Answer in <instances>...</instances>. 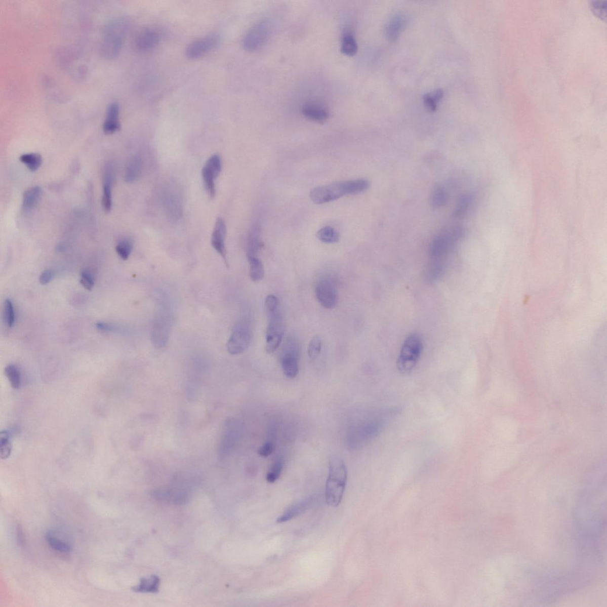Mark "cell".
I'll return each mask as SVG.
<instances>
[{
  "label": "cell",
  "mask_w": 607,
  "mask_h": 607,
  "mask_svg": "<svg viewBox=\"0 0 607 607\" xmlns=\"http://www.w3.org/2000/svg\"><path fill=\"white\" fill-rule=\"evenodd\" d=\"M369 182L362 179L338 182L312 189L310 197L312 202L315 204H324L346 195L363 192L369 189Z\"/></svg>",
  "instance_id": "1"
},
{
  "label": "cell",
  "mask_w": 607,
  "mask_h": 607,
  "mask_svg": "<svg viewBox=\"0 0 607 607\" xmlns=\"http://www.w3.org/2000/svg\"><path fill=\"white\" fill-rule=\"evenodd\" d=\"M131 23L127 17H119L110 21L104 27L100 54L106 59H113L119 55L130 29Z\"/></svg>",
  "instance_id": "2"
},
{
  "label": "cell",
  "mask_w": 607,
  "mask_h": 607,
  "mask_svg": "<svg viewBox=\"0 0 607 607\" xmlns=\"http://www.w3.org/2000/svg\"><path fill=\"white\" fill-rule=\"evenodd\" d=\"M463 230L459 227L454 228L449 234L438 235L430 245L429 255L430 263L428 271L429 277L436 278L446 264L447 255L452 246L462 235Z\"/></svg>",
  "instance_id": "3"
},
{
  "label": "cell",
  "mask_w": 607,
  "mask_h": 607,
  "mask_svg": "<svg viewBox=\"0 0 607 607\" xmlns=\"http://www.w3.org/2000/svg\"><path fill=\"white\" fill-rule=\"evenodd\" d=\"M348 472L344 461L338 457H333L329 462V475L326 485V501L333 507L342 501L346 488Z\"/></svg>",
  "instance_id": "4"
},
{
  "label": "cell",
  "mask_w": 607,
  "mask_h": 607,
  "mask_svg": "<svg viewBox=\"0 0 607 607\" xmlns=\"http://www.w3.org/2000/svg\"><path fill=\"white\" fill-rule=\"evenodd\" d=\"M423 349L422 339L418 334L410 335L402 345L397 367L403 374L411 373L417 364Z\"/></svg>",
  "instance_id": "5"
},
{
  "label": "cell",
  "mask_w": 607,
  "mask_h": 607,
  "mask_svg": "<svg viewBox=\"0 0 607 607\" xmlns=\"http://www.w3.org/2000/svg\"><path fill=\"white\" fill-rule=\"evenodd\" d=\"M252 331L248 320L242 319L235 325L227 343L231 355H239L247 350L252 342Z\"/></svg>",
  "instance_id": "6"
},
{
  "label": "cell",
  "mask_w": 607,
  "mask_h": 607,
  "mask_svg": "<svg viewBox=\"0 0 607 607\" xmlns=\"http://www.w3.org/2000/svg\"><path fill=\"white\" fill-rule=\"evenodd\" d=\"M172 328V317L166 310L159 313L152 322L151 331L152 343L156 348L167 345Z\"/></svg>",
  "instance_id": "7"
},
{
  "label": "cell",
  "mask_w": 607,
  "mask_h": 607,
  "mask_svg": "<svg viewBox=\"0 0 607 607\" xmlns=\"http://www.w3.org/2000/svg\"><path fill=\"white\" fill-rule=\"evenodd\" d=\"M221 170L222 160L218 154H214L208 158L202 169L204 188L211 199L216 196V180L220 175Z\"/></svg>",
  "instance_id": "8"
},
{
  "label": "cell",
  "mask_w": 607,
  "mask_h": 607,
  "mask_svg": "<svg viewBox=\"0 0 607 607\" xmlns=\"http://www.w3.org/2000/svg\"><path fill=\"white\" fill-rule=\"evenodd\" d=\"M269 23L267 20L260 21L246 34L242 41L245 50L253 51L264 45L270 34Z\"/></svg>",
  "instance_id": "9"
},
{
  "label": "cell",
  "mask_w": 607,
  "mask_h": 607,
  "mask_svg": "<svg viewBox=\"0 0 607 607\" xmlns=\"http://www.w3.org/2000/svg\"><path fill=\"white\" fill-rule=\"evenodd\" d=\"M220 40L217 34L213 33L194 41L186 48V57L192 60L203 57L216 48Z\"/></svg>",
  "instance_id": "10"
},
{
  "label": "cell",
  "mask_w": 607,
  "mask_h": 607,
  "mask_svg": "<svg viewBox=\"0 0 607 607\" xmlns=\"http://www.w3.org/2000/svg\"><path fill=\"white\" fill-rule=\"evenodd\" d=\"M298 356L299 349L297 343L294 339L289 340L284 349L281 363L284 374L290 379L296 377L299 372Z\"/></svg>",
  "instance_id": "11"
},
{
  "label": "cell",
  "mask_w": 607,
  "mask_h": 607,
  "mask_svg": "<svg viewBox=\"0 0 607 607\" xmlns=\"http://www.w3.org/2000/svg\"><path fill=\"white\" fill-rule=\"evenodd\" d=\"M315 293L318 303L326 309H332L338 304L337 291L334 283L330 279L320 280L315 287Z\"/></svg>",
  "instance_id": "12"
},
{
  "label": "cell",
  "mask_w": 607,
  "mask_h": 607,
  "mask_svg": "<svg viewBox=\"0 0 607 607\" xmlns=\"http://www.w3.org/2000/svg\"><path fill=\"white\" fill-rule=\"evenodd\" d=\"M161 39V33L158 30L148 27L141 30L135 40V48L141 52H147L157 45Z\"/></svg>",
  "instance_id": "13"
},
{
  "label": "cell",
  "mask_w": 607,
  "mask_h": 607,
  "mask_svg": "<svg viewBox=\"0 0 607 607\" xmlns=\"http://www.w3.org/2000/svg\"><path fill=\"white\" fill-rule=\"evenodd\" d=\"M227 228L224 221L221 218H217L211 235V245L221 258L225 265L228 266L225 241L226 237Z\"/></svg>",
  "instance_id": "14"
},
{
  "label": "cell",
  "mask_w": 607,
  "mask_h": 607,
  "mask_svg": "<svg viewBox=\"0 0 607 607\" xmlns=\"http://www.w3.org/2000/svg\"><path fill=\"white\" fill-rule=\"evenodd\" d=\"M302 113L308 119L318 123H325L329 117L327 106L317 102H310L305 104L302 109Z\"/></svg>",
  "instance_id": "15"
},
{
  "label": "cell",
  "mask_w": 607,
  "mask_h": 607,
  "mask_svg": "<svg viewBox=\"0 0 607 607\" xmlns=\"http://www.w3.org/2000/svg\"><path fill=\"white\" fill-rule=\"evenodd\" d=\"M315 501H316V498L315 496H311V497L296 503L288 509L287 511L284 512L282 515L277 518V522H286L297 517V516L302 514L312 507L315 504Z\"/></svg>",
  "instance_id": "16"
},
{
  "label": "cell",
  "mask_w": 607,
  "mask_h": 607,
  "mask_svg": "<svg viewBox=\"0 0 607 607\" xmlns=\"http://www.w3.org/2000/svg\"><path fill=\"white\" fill-rule=\"evenodd\" d=\"M119 113L118 104L114 102L110 104L107 109L105 120L103 125L104 133L112 135L120 130Z\"/></svg>",
  "instance_id": "17"
},
{
  "label": "cell",
  "mask_w": 607,
  "mask_h": 607,
  "mask_svg": "<svg viewBox=\"0 0 607 607\" xmlns=\"http://www.w3.org/2000/svg\"><path fill=\"white\" fill-rule=\"evenodd\" d=\"M145 166V160L143 155L137 154L128 161L125 172V180L132 183L140 178L143 174Z\"/></svg>",
  "instance_id": "18"
},
{
  "label": "cell",
  "mask_w": 607,
  "mask_h": 607,
  "mask_svg": "<svg viewBox=\"0 0 607 607\" xmlns=\"http://www.w3.org/2000/svg\"><path fill=\"white\" fill-rule=\"evenodd\" d=\"M166 192L163 197V204L165 206L168 216L169 215L173 219H178L182 212L180 197L175 190L169 189Z\"/></svg>",
  "instance_id": "19"
},
{
  "label": "cell",
  "mask_w": 607,
  "mask_h": 607,
  "mask_svg": "<svg viewBox=\"0 0 607 607\" xmlns=\"http://www.w3.org/2000/svg\"><path fill=\"white\" fill-rule=\"evenodd\" d=\"M262 247L261 228L258 224H255L253 225L248 235L246 251L248 259L258 257V252Z\"/></svg>",
  "instance_id": "20"
},
{
  "label": "cell",
  "mask_w": 607,
  "mask_h": 607,
  "mask_svg": "<svg viewBox=\"0 0 607 607\" xmlns=\"http://www.w3.org/2000/svg\"><path fill=\"white\" fill-rule=\"evenodd\" d=\"M407 17L401 13H397L387 24L386 32L388 39L396 40L402 30L407 25Z\"/></svg>",
  "instance_id": "21"
},
{
  "label": "cell",
  "mask_w": 607,
  "mask_h": 607,
  "mask_svg": "<svg viewBox=\"0 0 607 607\" xmlns=\"http://www.w3.org/2000/svg\"><path fill=\"white\" fill-rule=\"evenodd\" d=\"M42 195V189L39 186L31 187L23 193L22 208L23 211L28 212L32 210L39 202Z\"/></svg>",
  "instance_id": "22"
},
{
  "label": "cell",
  "mask_w": 607,
  "mask_h": 607,
  "mask_svg": "<svg viewBox=\"0 0 607 607\" xmlns=\"http://www.w3.org/2000/svg\"><path fill=\"white\" fill-rule=\"evenodd\" d=\"M249 263V275L253 281L258 282L263 279L265 276V269L262 262L258 257L248 259Z\"/></svg>",
  "instance_id": "23"
},
{
  "label": "cell",
  "mask_w": 607,
  "mask_h": 607,
  "mask_svg": "<svg viewBox=\"0 0 607 607\" xmlns=\"http://www.w3.org/2000/svg\"><path fill=\"white\" fill-rule=\"evenodd\" d=\"M358 48L355 37L351 33L346 32L343 34L341 43V52L343 54L353 56L358 51Z\"/></svg>",
  "instance_id": "24"
},
{
  "label": "cell",
  "mask_w": 607,
  "mask_h": 607,
  "mask_svg": "<svg viewBox=\"0 0 607 607\" xmlns=\"http://www.w3.org/2000/svg\"><path fill=\"white\" fill-rule=\"evenodd\" d=\"M19 159L31 172L37 171L43 164V157L35 152L22 154Z\"/></svg>",
  "instance_id": "25"
},
{
  "label": "cell",
  "mask_w": 607,
  "mask_h": 607,
  "mask_svg": "<svg viewBox=\"0 0 607 607\" xmlns=\"http://www.w3.org/2000/svg\"><path fill=\"white\" fill-rule=\"evenodd\" d=\"M443 96L442 89H438L431 93H426L424 96V103L426 109L431 112H434L437 109V105Z\"/></svg>",
  "instance_id": "26"
},
{
  "label": "cell",
  "mask_w": 607,
  "mask_h": 607,
  "mask_svg": "<svg viewBox=\"0 0 607 607\" xmlns=\"http://www.w3.org/2000/svg\"><path fill=\"white\" fill-rule=\"evenodd\" d=\"M317 237L325 244H336L339 240V235L335 229L331 227H325L317 232Z\"/></svg>",
  "instance_id": "27"
},
{
  "label": "cell",
  "mask_w": 607,
  "mask_h": 607,
  "mask_svg": "<svg viewBox=\"0 0 607 607\" xmlns=\"http://www.w3.org/2000/svg\"><path fill=\"white\" fill-rule=\"evenodd\" d=\"M5 374L12 387L18 389L22 385V377L19 369L15 365L10 364L5 369Z\"/></svg>",
  "instance_id": "28"
},
{
  "label": "cell",
  "mask_w": 607,
  "mask_h": 607,
  "mask_svg": "<svg viewBox=\"0 0 607 607\" xmlns=\"http://www.w3.org/2000/svg\"><path fill=\"white\" fill-rule=\"evenodd\" d=\"M113 183L103 182L102 207L104 211L109 213L112 208V186Z\"/></svg>",
  "instance_id": "29"
},
{
  "label": "cell",
  "mask_w": 607,
  "mask_h": 607,
  "mask_svg": "<svg viewBox=\"0 0 607 607\" xmlns=\"http://www.w3.org/2000/svg\"><path fill=\"white\" fill-rule=\"evenodd\" d=\"M10 439L9 432L7 431L1 432L0 433V457L3 460L8 459L11 455L12 447Z\"/></svg>",
  "instance_id": "30"
},
{
  "label": "cell",
  "mask_w": 607,
  "mask_h": 607,
  "mask_svg": "<svg viewBox=\"0 0 607 607\" xmlns=\"http://www.w3.org/2000/svg\"><path fill=\"white\" fill-rule=\"evenodd\" d=\"M46 539L52 549L59 553L67 554L71 550L70 546L67 543L56 538L50 533H47Z\"/></svg>",
  "instance_id": "31"
},
{
  "label": "cell",
  "mask_w": 607,
  "mask_h": 607,
  "mask_svg": "<svg viewBox=\"0 0 607 607\" xmlns=\"http://www.w3.org/2000/svg\"><path fill=\"white\" fill-rule=\"evenodd\" d=\"M448 200V195L444 189L438 186L433 189L431 197L433 207L439 208L445 206Z\"/></svg>",
  "instance_id": "32"
},
{
  "label": "cell",
  "mask_w": 607,
  "mask_h": 607,
  "mask_svg": "<svg viewBox=\"0 0 607 607\" xmlns=\"http://www.w3.org/2000/svg\"><path fill=\"white\" fill-rule=\"evenodd\" d=\"M159 580L157 577H152L151 578L143 579L140 585L133 588L135 592H155L158 589Z\"/></svg>",
  "instance_id": "33"
},
{
  "label": "cell",
  "mask_w": 607,
  "mask_h": 607,
  "mask_svg": "<svg viewBox=\"0 0 607 607\" xmlns=\"http://www.w3.org/2000/svg\"><path fill=\"white\" fill-rule=\"evenodd\" d=\"M284 467V461L281 458L275 460L267 473L266 479L270 483H273L279 478Z\"/></svg>",
  "instance_id": "34"
},
{
  "label": "cell",
  "mask_w": 607,
  "mask_h": 607,
  "mask_svg": "<svg viewBox=\"0 0 607 607\" xmlns=\"http://www.w3.org/2000/svg\"><path fill=\"white\" fill-rule=\"evenodd\" d=\"M471 203V197L470 195H464L460 197L454 210V216L459 218L463 217L469 209Z\"/></svg>",
  "instance_id": "35"
},
{
  "label": "cell",
  "mask_w": 607,
  "mask_h": 607,
  "mask_svg": "<svg viewBox=\"0 0 607 607\" xmlns=\"http://www.w3.org/2000/svg\"><path fill=\"white\" fill-rule=\"evenodd\" d=\"M133 248V242L128 239H123L116 245V251L121 259L127 261L129 258Z\"/></svg>",
  "instance_id": "36"
},
{
  "label": "cell",
  "mask_w": 607,
  "mask_h": 607,
  "mask_svg": "<svg viewBox=\"0 0 607 607\" xmlns=\"http://www.w3.org/2000/svg\"><path fill=\"white\" fill-rule=\"evenodd\" d=\"M321 346V339L319 336H314L312 338L308 348V355L311 359L314 360L320 355Z\"/></svg>",
  "instance_id": "37"
},
{
  "label": "cell",
  "mask_w": 607,
  "mask_h": 607,
  "mask_svg": "<svg viewBox=\"0 0 607 607\" xmlns=\"http://www.w3.org/2000/svg\"><path fill=\"white\" fill-rule=\"evenodd\" d=\"M4 317L7 326L11 328L15 323V312L11 300L7 299L5 301L4 307Z\"/></svg>",
  "instance_id": "38"
},
{
  "label": "cell",
  "mask_w": 607,
  "mask_h": 607,
  "mask_svg": "<svg viewBox=\"0 0 607 607\" xmlns=\"http://www.w3.org/2000/svg\"><path fill=\"white\" fill-rule=\"evenodd\" d=\"M591 8L595 15L601 20H605L606 16V3L605 2H594L591 3Z\"/></svg>",
  "instance_id": "39"
},
{
  "label": "cell",
  "mask_w": 607,
  "mask_h": 607,
  "mask_svg": "<svg viewBox=\"0 0 607 607\" xmlns=\"http://www.w3.org/2000/svg\"><path fill=\"white\" fill-rule=\"evenodd\" d=\"M80 282L85 289L89 291L92 290L95 286L93 277L88 272L84 271L82 272Z\"/></svg>",
  "instance_id": "40"
},
{
  "label": "cell",
  "mask_w": 607,
  "mask_h": 607,
  "mask_svg": "<svg viewBox=\"0 0 607 607\" xmlns=\"http://www.w3.org/2000/svg\"><path fill=\"white\" fill-rule=\"evenodd\" d=\"M279 300L274 295L270 294L267 296L265 300L266 307L270 313H274L278 307Z\"/></svg>",
  "instance_id": "41"
},
{
  "label": "cell",
  "mask_w": 607,
  "mask_h": 607,
  "mask_svg": "<svg viewBox=\"0 0 607 607\" xmlns=\"http://www.w3.org/2000/svg\"><path fill=\"white\" fill-rule=\"evenodd\" d=\"M273 446L271 442H266L258 450V454L263 457H269L273 452Z\"/></svg>",
  "instance_id": "42"
},
{
  "label": "cell",
  "mask_w": 607,
  "mask_h": 607,
  "mask_svg": "<svg viewBox=\"0 0 607 607\" xmlns=\"http://www.w3.org/2000/svg\"><path fill=\"white\" fill-rule=\"evenodd\" d=\"M54 276V272L50 270H45L41 274L39 277V282L42 285H46L53 280Z\"/></svg>",
  "instance_id": "43"
},
{
  "label": "cell",
  "mask_w": 607,
  "mask_h": 607,
  "mask_svg": "<svg viewBox=\"0 0 607 607\" xmlns=\"http://www.w3.org/2000/svg\"><path fill=\"white\" fill-rule=\"evenodd\" d=\"M96 328L103 332H112L115 330V328L113 326L101 322L96 324Z\"/></svg>",
  "instance_id": "44"
},
{
  "label": "cell",
  "mask_w": 607,
  "mask_h": 607,
  "mask_svg": "<svg viewBox=\"0 0 607 607\" xmlns=\"http://www.w3.org/2000/svg\"><path fill=\"white\" fill-rule=\"evenodd\" d=\"M17 540H18V542H19L20 545H21L22 546H23V545H25V537H24L22 527H21L20 525H18V526H17Z\"/></svg>",
  "instance_id": "45"
}]
</instances>
